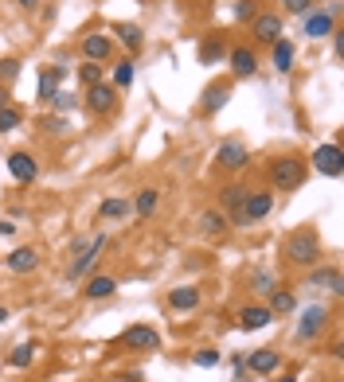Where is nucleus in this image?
I'll use <instances>...</instances> for the list:
<instances>
[{
	"instance_id": "1",
	"label": "nucleus",
	"mask_w": 344,
	"mask_h": 382,
	"mask_svg": "<svg viewBox=\"0 0 344 382\" xmlns=\"http://www.w3.org/2000/svg\"><path fill=\"white\" fill-rule=\"evenodd\" d=\"M282 254H286V262H290V265L313 269V265L321 262V238H317V230H313V227L294 230V234L282 242Z\"/></svg>"
},
{
	"instance_id": "2",
	"label": "nucleus",
	"mask_w": 344,
	"mask_h": 382,
	"mask_svg": "<svg viewBox=\"0 0 344 382\" xmlns=\"http://www.w3.org/2000/svg\"><path fill=\"white\" fill-rule=\"evenodd\" d=\"M270 211H274V195H270V191H246L243 207H239L235 215H227V223H235V227H255V223H262Z\"/></svg>"
},
{
	"instance_id": "3",
	"label": "nucleus",
	"mask_w": 344,
	"mask_h": 382,
	"mask_svg": "<svg viewBox=\"0 0 344 382\" xmlns=\"http://www.w3.org/2000/svg\"><path fill=\"white\" fill-rule=\"evenodd\" d=\"M301 179H305V160H297V156H278V160H270L274 191H297Z\"/></svg>"
},
{
	"instance_id": "4",
	"label": "nucleus",
	"mask_w": 344,
	"mask_h": 382,
	"mask_svg": "<svg viewBox=\"0 0 344 382\" xmlns=\"http://www.w3.org/2000/svg\"><path fill=\"white\" fill-rule=\"evenodd\" d=\"M102 246H106V234H90L86 238V246L78 254L71 258V265H67V281H78V277L90 269V265L98 262V254H102Z\"/></svg>"
},
{
	"instance_id": "5",
	"label": "nucleus",
	"mask_w": 344,
	"mask_h": 382,
	"mask_svg": "<svg viewBox=\"0 0 344 382\" xmlns=\"http://www.w3.org/2000/svg\"><path fill=\"white\" fill-rule=\"evenodd\" d=\"M325 324H329V308L325 304H309L301 312V320H297V339H317L325 332Z\"/></svg>"
},
{
	"instance_id": "6",
	"label": "nucleus",
	"mask_w": 344,
	"mask_h": 382,
	"mask_svg": "<svg viewBox=\"0 0 344 382\" xmlns=\"http://www.w3.org/2000/svg\"><path fill=\"white\" fill-rule=\"evenodd\" d=\"M313 168H317L321 176H341L344 172V153H341V144H321L317 153H313Z\"/></svg>"
},
{
	"instance_id": "7",
	"label": "nucleus",
	"mask_w": 344,
	"mask_h": 382,
	"mask_svg": "<svg viewBox=\"0 0 344 382\" xmlns=\"http://www.w3.org/2000/svg\"><path fill=\"white\" fill-rule=\"evenodd\" d=\"M215 160H219V168H227V172H243V168L250 164V153H246L243 141H223Z\"/></svg>"
},
{
	"instance_id": "8",
	"label": "nucleus",
	"mask_w": 344,
	"mask_h": 382,
	"mask_svg": "<svg viewBox=\"0 0 344 382\" xmlns=\"http://www.w3.org/2000/svg\"><path fill=\"white\" fill-rule=\"evenodd\" d=\"M122 344L133 347V351H157L160 347V335L149 328V324H133V328H125L122 332Z\"/></svg>"
},
{
	"instance_id": "9",
	"label": "nucleus",
	"mask_w": 344,
	"mask_h": 382,
	"mask_svg": "<svg viewBox=\"0 0 344 382\" xmlns=\"http://www.w3.org/2000/svg\"><path fill=\"white\" fill-rule=\"evenodd\" d=\"M86 106L94 109V113H114V106H118V90L106 86V82L86 86Z\"/></svg>"
},
{
	"instance_id": "10",
	"label": "nucleus",
	"mask_w": 344,
	"mask_h": 382,
	"mask_svg": "<svg viewBox=\"0 0 344 382\" xmlns=\"http://www.w3.org/2000/svg\"><path fill=\"white\" fill-rule=\"evenodd\" d=\"M278 351H270V347H262V351H250V355L243 359V367L250 370V374H274L278 370Z\"/></svg>"
},
{
	"instance_id": "11",
	"label": "nucleus",
	"mask_w": 344,
	"mask_h": 382,
	"mask_svg": "<svg viewBox=\"0 0 344 382\" xmlns=\"http://www.w3.org/2000/svg\"><path fill=\"white\" fill-rule=\"evenodd\" d=\"M4 265H8V273H36L39 254L32 250V246H20V250H12L8 258H4Z\"/></svg>"
},
{
	"instance_id": "12",
	"label": "nucleus",
	"mask_w": 344,
	"mask_h": 382,
	"mask_svg": "<svg viewBox=\"0 0 344 382\" xmlns=\"http://www.w3.org/2000/svg\"><path fill=\"white\" fill-rule=\"evenodd\" d=\"M8 172H12L16 183H32V179L39 176V164L28 153H12V156H8Z\"/></svg>"
},
{
	"instance_id": "13",
	"label": "nucleus",
	"mask_w": 344,
	"mask_h": 382,
	"mask_svg": "<svg viewBox=\"0 0 344 382\" xmlns=\"http://www.w3.org/2000/svg\"><path fill=\"white\" fill-rule=\"evenodd\" d=\"M270 320H274V316H270V308H266V304H243V308H239V328H243V332L266 328Z\"/></svg>"
},
{
	"instance_id": "14",
	"label": "nucleus",
	"mask_w": 344,
	"mask_h": 382,
	"mask_svg": "<svg viewBox=\"0 0 344 382\" xmlns=\"http://www.w3.org/2000/svg\"><path fill=\"white\" fill-rule=\"evenodd\" d=\"M227 102H231V86H227V82H211L208 90H204V102H200V109H204V113H219Z\"/></svg>"
},
{
	"instance_id": "15",
	"label": "nucleus",
	"mask_w": 344,
	"mask_h": 382,
	"mask_svg": "<svg viewBox=\"0 0 344 382\" xmlns=\"http://www.w3.org/2000/svg\"><path fill=\"white\" fill-rule=\"evenodd\" d=\"M332 20H336V16H332L329 8H321V12L305 16V36H309V39H325V36H332Z\"/></svg>"
},
{
	"instance_id": "16",
	"label": "nucleus",
	"mask_w": 344,
	"mask_h": 382,
	"mask_svg": "<svg viewBox=\"0 0 344 382\" xmlns=\"http://www.w3.org/2000/svg\"><path fill=\"white\" fill-rule=\"evenodd\" d=\"M110 51H114V43L106 36H86L83 39V55H86V63H102V59H110Z\"/></svg>"
},
{
	"instance_id": "17",
	"label": "nucleus",
	"mask_w": 344,
	"mask_h": 382,
	"mask_svg": "<svg viewBox=\"0 0 344 382\" xmlns=\"http://www.w3.org/2000/svg\"><path fill=\"white\" fill-rule=\"evenodd\" d=\"M255 67H258V59H255V51L250 47H235L231 51V74L235 78H250Z\"/></svg>"
},
{
	"instance_id": "18",
	"label": "nucleus",
	"mask_w": 344,
	"mask_h": 382,
	"mask_svg": "<svg viewBox=\"0 0 344 382\" xmlns=\"http://www.w3.org/2000/svg\"><path fill=\"white\" fill-rule=\"evenodd\" d=\"M255 39L258 43L282 39V20H278V16H255Z\"/></svg>"
},
{
	"instance_id": "19",
	"label": "nucleus",
	"mask_w": 344,
	"mask_h": 382,
	"mask_svg": "<svg viewBox=\"0 0 344 382\" xmlns=\"http://www.w3.org/2000/svg\"><path fill=\"white\" fill-rule=\"evenodd\" d=\"M246 191H250V188H243V183H227V188L219 191V211H223V215H235V211L243 207Z\"/></svg>"
},
{
	"instance_id": "20",
	"label": "nucleus",
	"mask_w": 344,
	"mask_h": 382,
	"mask_svg": "<svg viewBox=\"0 0 344 382\" xmlns=\"http://www.w3.org/2000/svg\"><path fill=\"white\" fill-rule=\"evenodd\" d=\"M169 304H172L176 312L196 308V304H200V289H196V285H176V289L169 293Z\"/></svg>"
},
{
	"instance_id": "21",
	"label": "nucleus",
	"mask_w": 344,
	"mask_h": 382,
	"mask_svg": "<svg viewBox=\"0 0 344 382\" xmlns=\"http://www.w3.org/2000/svg\"><path fill=\"white\" fill-rule=\"evenodd\" d=\"M114 289H118V281H114V277H106V273H94L90 277V281H86V297L90 300H106V297H114Z\"/></svg>"
},
{
	"instance_id": "22",
	"label": "nucleus",
	"mask_w": 344,
	"mask_h": 382,
	"mask_svg": "<svg viewBox=\"0 0 344 382\" xmlns=\"http://www.w3.org/2000/svg\"><path fill=\"white\" fill-rule=\"evenodd\" d=\"M200 230H204L208 238H219L223 230H227V215H223L219 207H211V211H204V215H200Z\"/></svg>"
},
{
	"instance_id": "23",
	"label": "nucleus",
	"mask_w": 344,
	"mask_h": 382,
	"mask_svg": "<svg viewBox=\"0 0 344 382\" xmlns=\"http://www.w3.org/2000/svg\"><path fill=\"white\" fill-rule=\"evenodd\" d=\"M305 285H313V289H329V293H341V269H313L309 273V281Z\"/></svg>"
},
{
	"instance_id": "24",
	"label": "nucleus",
	"mask_w": 344,
	"mask_h": 382,
	"mask_svg": "<svg viewBox=\"0 0 344 382\" xmlns=\"http://www.w3.org/2000/svg\"><path fill=\"white\" fill-rule=\"evenodd\" d=\"M266 308H270V316H290V312L297 308V297L290 293V289H274V293H270V304H266Z\"/></svg>"
},
{
	"instance_id": "25",
	"label": "nucleus",
	"mask_w": 344,
	"mask_h": 382,
	"mask_svg": "<svg viewBox=\"0 0 344 382\" xmlns=\"http://www.w3.org/2000/svg\"><path fill=\"white\" fill-rule=\"evenodd\" d=\"M270 47H274V71L286 74L294 67V43H290V39H274Z\"/></svg>"
},
{
	"instance_id": "26",
	"label": "nucleus",
	"mask_w": 344,
	"mask_h": 382,
	"mask_svg": "<svg viewBox=\"0 0 344 382\" xmlns=\"http://www.w3.org/2000/svg\"><path fill=\"white\" fill-rule=\"evenodd\" d=\"M59 78H63V67H51V71L39 74V102H51L55 90H59Z\"/></svg>"
},
{
	"instance_id": "27",
	"label": "nucleus",
	"mask_w": 344,
	"mask_h": 382,
	"mask_svg": "<svg viewBox=\"0 0 344 382\" xmlns=\"http://www.w3.org/2000/svg\"><path fill=\"white\" fill-rule=\"evenodd\" d=\"M157 199H160V191L157 188H141V191H137V215H141V218H149V215H153V211H157Z\"/></svg>"
},
{
	"instance_id": "28",
	"label": "nucleus",
	"mask_w": 344,
	"mask_h": 382,
	"mask_svg": "<svg viewBox=\"0 0 344 382\" xmlns=\"http://www.w3.org/2000/svg\"><path fill=\"white\" fill-rule=\"evenodd\" d=\"M114 32H118V39H122V43H125L129 51H137L141 43H145V32H141L137 24H118Z\"/></svg>"
},
{
	"instance_id": "29",
	"label": "nucleus",
	"mask_w": 344,
	"mask_h": 382,
	"mask_svg": "<svg viewBox=\"0 0 344 382\" xmlns=\"http://www.w3.org/2000/svg\"><path fill=\"white\" fill-rule=\"evenodd\" d=\"M133 78H137V67H133L129 59L114 67V86H118V90H125V86H133Z\"/></svg>"
},
{
	"instance_id": "30",
	"label": "nucleus",
	"mask_w": 344,
	"mask_h": 382,
	"mask_svg": "<svg viewBox=\"0 0 344 382\" xmlns=\"http://www.w3.org/2000/svg\"><path fill=\"white\" fill-rule=\"evenodd\" d=\"M98 215H102V218H122V215H129V199H106V203L98 207Z\"/></svg>"
},
{
	"instance_id": "31",
	"label": "nucleus",
	"mask_w": 344,
	"mask_h": 382,
	"mask_svg": "<svg viewBox=\"0 0 344 382\" xmlns=\"http://www.w3.org/2000/svg\"><path fill=\"white\" fill-rule=\"evenodd\" d=\"M32 359H36V344H16V351L8 355V363H12V367H28Z\"/></svg>"
},
{
	"instance_id": "32",
	"label": "nucleus",
	"mask_w": 344,
	"mask_h": 382,
	"mask_svg": "<svg viewBox=\"0 0 344 382\" xmlns=\"http://www.w3.org/2000/svg\"><path fill=\"white\" fill-rule=\"evenodd\" d=\"M219 55H223V39H219V36H208V39H204V47H200V59H204V63H215Z\"/></svg>"
},
{
	"instance_id": "33",
	"label": "nucleus",
	"mask_w": 344,
	"mask_h": 382,
	"mask_svg": "<svg viewBox=\"0 0 344 382\" xmlns=\"http://www.w3.org/2000/svg\"><path fill=\"white\" fill-rule=\"evenodd\" d=\"M250 289H255V293H274V289H278L274 285V273L270 269H258V273L250 277Z\"/></svg>"
},
{
	"instance_id": "34",
	"label": "nucleus",
	"mask_w": 344,
	"mask_h": 382,
	"mask_svg": "<svg viewBox=\"0 0 344 382\" xmlns=\"http://www.w3.org/2000/svg\"><path fill=\"white\" fill-rule=\"evenodd\" d=\"M51 106L59 109V113H71V109L78 106V98H74L71 90H55V98H51Z\"/></svg>"
},
{
	"instance_id": "35",
	"label": "nucleus",
	"mask_w": 344,
	"mask_h": 382,
	"mask_svg": "<svg viewBox=\"0 0 344 382\" xmlns=\"http://www.w3.org/2000/svg\"><path fill=\"white\" fill-rule=\"evenodd\" d=\"M16 125H20V109H12V106H0V133H12Z\"/></svg>"
},
{
	"instance_id": "36",
	"label": "nucleus",
	"mask_w": 344,
	"mask_h": 382,
	"mask_svg": "<svg viewBox=\"0 0 344 382\" xmlns=\"http://www.w3.org/2000/svg\"><path fill=\"white\" fill-rule=\"evenodd\" d=\"M78 78H83L86 86L102 82V67H98V63H83V67H78Z\"/></svg>"
},
{
	"instance_id": "37",
	"label": "nucleus",
	"mask_w": 344,
	"mask_h": 382,
	"mask_svg": "<svg viewBox=\"0 0 344 382\" xmlns=\"http://www.w3.org/2000/svg\"><path fill=\"white\" fill-rule=\"evenodd\" d=\"M16 74H20V63H16V59H0V82H16Z\"/></svg>"
},
{
	"instance_id": "38",
	"label": "nucleus",
	"mask_w": 344,
	"mask_h": 382,
	"mask_svg": "<svg viewBox=\"0 0 344 382\" xmlns=\"http://www.w3.org/2000/svg\"><path fill=\"white\" fill-rule=\"evenodd\" d=\"M235 20H255V0H239L235 4Z\"/></svg>"
},
{
	"instance_id": "39",
	"label": "nucleus",
	"mask_w": 344,
	"mask_h": 382,
	"mask_svg": "<svg viewBox=\"0 0 344 382\" xmlns=\"http://www.w3.org/2000/svg\"><path fill=\"white\" fill-rule=\"evenodd\" d=\"M192 363H196V367H215V363H219V351H196Z\"/></svg>"
},
{
	"instance_id": "40",
	"label": "nucleus",
	"mask_w": 344,
	"mask_h": 382,
	"mask_svg": "<svg viewBox=\"0 0 344 382\" xmlns=\"http://www.w3.org/2000/svg\"><path fill=\"white\" fill-rule=\"evenodd\" d=\"M286 8H290V12H297V16H309V4H313V0H282Z\"/></svg>"
},
{
	"instance_id": "41",
	"label": "nucleus",
	"mask_w": 344,
	"mask_h": 382,
	"mask_svg": "<svg viewBox=\"0 0 344 382\" xmlns=\"http://www.w3.org/2000/svg\"><path fill=\"white\" fill-rule=\"evenodd\" d=\"M43 129H51V133H67V117H47V121H43Z\"/></svg>"
},
{
	"instance_id": "42",
	"label": "nucleus",
	"mask_w": 344,
	"mask_h": 382,
	"mask_svg": "<svg viewBox=\"0 0 344 382\" xmlns=\"http://www.w3.org/2000/svg\"><path fill=\"white\" fill-rule=\"evenodd\" d=\"M8 234H16V227L12 223H0V238H8Z\"/></svg>"
},
{
	"instance_id": "43",
	"label": "nucleus",
	"mask_w": 344,
	"mask_h": 382,
	"mask_svg": "<svg viewBox=\"0 0 344 382\" xmlns=\"http://www.w3.org/2000/svg\"><path fill=\"white\" fill-rule=\"evenodd\" d=\"M16 4H20V8H36V0H16Z\"/></svg>"
},
{
	"instance_id": "44",
	"label": "nucleus",
	"mask_w": 344,
	"mask_h": 382,
	"mask_svg": "<svg viewBox=\"0 0 344 382\" xmlns=\"http://www.w3.org/2000/svg\"><path fill=\"white\" fill-rule=\"evenodd\" d=\"M0 106H8V94H4V86H0Z\"/></svg>"
},
{
	"instance_id": "45",
	"label": "nucleus",
	"mask_w": 344,
	"mask_h": 382,
	"mask_svg": "<svg viewBox=\"0 0 344 382\" xmlns=\"http://www.w3.org/2000/svg\"><path fill=\"white\" fill-rule=\"evenodd\" d=\"M4 320H8V308H0V324H4Z\"/></svg>"
},
{
	"instance_id": "46",
	"label": "nucleus",
	"mask_w": 344,
	"mask_h": 382,
	"mask_svg": "<svg viewBox=\"0 0 344 382\" xmlns=\"http://www.w3.org/2000/svg\"><path fill=\"white\" fill-rule=\"evenodd\" d=\"M282 382H294V379H282Z\"/></svg>"
}]
</instances>
